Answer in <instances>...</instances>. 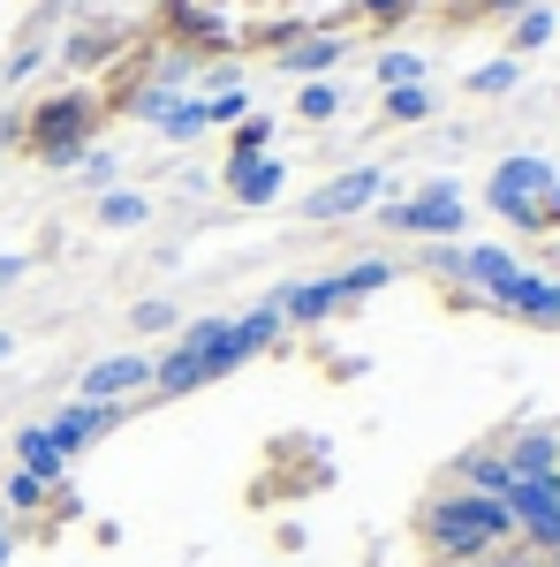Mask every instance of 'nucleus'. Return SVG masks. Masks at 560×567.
I'll return each instance as SVG.
<instances>
[{
    "instance_id": "32",
    "label": "nucleus",
    "mask_w": 560,
    "mask_h": 567,
    "mask_svg": "<svg viewBox=\"0 0 560 567\" xmlns=\"http://www.w3.org/2000/svg\"><path fill=\"white\" fill-rule=\"evenodd\" d=\"M8 349H16V341H8V333H0V355H8Z\"/></svg>"
},
{
    "instance_id": "10",
    "label": "nucleus",
    "mask_w": 560,
    "mask_h": 567,
    "mask_svg": "<svg viewBox=\"0 0 560 567\" xmlns=\"http://www.w3.org/2000/svg\"><path fill=\"white\" fill-rule=\"evenodd\" d=\"M167 16H190V23H220V31H251V23H273V16H296V0H160Z\"/></svg>"
},
{
    "instance_id": "24",
    "label": "nucleus",
    "mask_w": 560,
    "mask_h": 567,
    "mask_svg": "<svg viewBox=\"0 0 560 567\" xmlns=\"http://www.w3.org/2000/svg\"><path fill=\"white\" fill-rule=\"evenodd\" d=\"M144 213H152V205H144L136 189H106V197H99V227H136Z\"/></svg>"
},
{
    "instance_id": "19",
    "label": "nucleus",
    "mask_w": 560,
    "mask_h": 567,
    "mask_svg": "<svg viewBox=\"0 0 560 567\" xmlns=\"http://www.w3.org/2000/svg\"><path fill=\"white\" fill-rule=\"evenodd\" d=\"M265 144H273V114H243L227 136V159H265Z\"/></svg>"
},
{
    "instance_id": "17",
    "label": "nucleus",
    "mask_w": 560,
    "mask_h": 567,
    "mask_svg": "<svg viewBox=\"0 0 560 567\" xmlns=\"http://www.w3.org/2000/svg\"><path fill=\"white\" fill-rule=\"evenodd\" d=\"M500 454H508V470H516V477H546V484H553V470H560V432H516Z\"/></svg>"
},
{
    "instance_id": "4",
    "label": "nucleus",
    "mask_w": 560,
    "mask_h": 567,
    "mask_svg": "<svg viewBox=\"0 0 560 567\" xmlns=\"http://www.w3.org/2000/svg\"><path fill=\"white\" fill-rule=\"evenodd\" d=\"M485 205L508 219V227H522L546 258L560 250V175L546 167V159H530V152L500 159V167H492V182H485Z\"/></svg>"
},
{
    "instance_id": "25",
    "label": "nucleus",
    "mask_w": 560,
    "mask_h": 567,
    "mask_svg": "<svg viewBox=\"0 0 560 567\" xmlns=\"http://www.w3.org/2000/svg\"><path fill=\"white\" fill-rule=\"evenodd\" d=\"M538 0H447V23H485V16H522Z\"/></svg>"
},
{
    "instance_id": "3",
    "label": "nucleus",
    "mask_w": 560,
    "mask_h": 567,
    "mask_svg": "<svg viewBox=\"0 0 560 567\" xmlns=\"http://www.w3.org/2000/svg\"><path fill=\"white\" fill-rule=\"evenodd\" d=\"M99 130L106 122L91 106V84H61V91H39L23 114H8V152L39 159V167H77Z\"/></svg>"
},
{
    "instance_id": "12",
    "label": "nucleus",
    "mask_w": 560,
    "mask_h": 567,
    "mask_svg": "<svg viewBox=\"0 0 560 567\" xmlns=\"http://www.w3.org/2000/svg\"><path fill=\"white\" fill-rule=\"evenodd\" d=\"M152 386V363L144 355H99L84 379H77V401H122V393Z\"/></svg>"
},
{
    "instance_id": "20",
    "label": "nucleus",
    "mask_w": 560,
    "mask_h": 567,
    "mask_svg": "<svg viewBox=\"0 0 560 567\" xmlns=\"http://www.w3.org/2000/svg\"><path fill=\"white\" fill-rule=\"evenodd\" d=\"M546 39H553V8L538 0V8H522V16H516V31H508V45H516V53H538Z\"/></svg>"
},
{
    "instance_id": "11",
    "label": "nucleus",
    "mask_w": 560,
    "mask_h": 567,
    "mask_svg": "<svg viewBox=\"0 0 560 567\" xmlns=\"http://www.w3.org/2000/svg\"><path fill=\"white\" fill-rule=\"evenodd\" d=\"M114 424H122V401H69V409H61V416L45 424V439H53V446H61L69 462H77L91 439H106Z\"/></svg>"
},
{
    "instance_id": "33",
    "label": "nucleus",
    "mask_w": 560,
    "mask_h": 567,
    "mask_svg": "<svg viewBox=\"0 0 560 567\" xmlns=\"http://www.w3.org/2000/svg\"><path fill=\"white\" fill-rule=\"evenodd\" d=\"M553 492H560V470H553Z\"/></svg>"
},
{
    "instance_id": "13",
    "label": "nucleus",
    "mask_w": 560,
    "mask_h": 567,
    "mask_svg": "<svg viewBox=\"0 0 560 567\" xmlns=\"http://www.w3.org/2000/svg\"><path fill=\"white\" fill-rule=\"evenodd\" d=\"M281 189H288V167H281L273 152H265V159H227V197H235V205H273Z\"/></svg>"
},
{
    "instance_id": "7",
    "label": "nucleus",
    "mask_w": 560,
    "mask_h": 567,
    "mask_svg": "<svg viewBox=\"0 0 560 567\" xmlns=\"http://www.w3.org/2000/svg\"><path fill=\"white\" fill-rule=\"evenodd\" d=\"M462 219H470L462 189H455V182H425L417 197L387 205V213H379V227H394V235H431V243H447V235H462Z\"/></svg>"
},
{
    "instance_id": "27",
    "label": "nucleus",
    "mask_w": 560,
    "mask_h": 567,
    "mask_svg": "<svg viewBox=\"0 0 560 567\" xmlns=\"http://www.w3.org/2000/svg\"><path fill=\"white\" fill-rule=\"evenodd\" d=\"M130 326H136V333H174V326H182V310L152 296V303H136V310H130Z\"/></svg>"
},
{
    "instance_id": "31",
    "label": "nucleus",
    "mask_w": 560,
    "mask_h": 567,
    "mask_svg": "<svg viewBox=\"0 0 560 567\" xmlns=\"http://www.w3.org/2000/svg\"><path fill=\"white\" fill-rule=\"evenodd\" d=\"M0 567H8V529H0Z\"/></svg>"
},
{
    "instance_id": "18",
    "label": "nucleus",
    "mask_w": 560,
    "mask_h": 567,
    "mask_svg": "<svg viewBox=\"0 0 560 567\" xmlns=\"http://www.w3.org/2000/svg\"><path fill=\"white\" fill-rule=\"evenodd\" d=\"M16 470H31L39 484H61L69 477V454L45 439V424H31V432H16Z\"/></svg>"
},
{
    "instance_id": "1",
    "label": "nucleus",
    "mask_w": 560,
    "mask_h": 567,
    "mask_svg": "<svg viewBox=\"0 0 560 567\" xmlns=\"http://www.w3.org/2000/svg\"><path fill=\"white\" fill-rule=\"evenodd\" d=\"M273 341H281V310H273V303L243 310V318H197V326L152 363V393L174 401V393L213 386V379H227V371H243L251 355H265Z\"/></svg>"
},
{
    "instance_id": "6",
    "label": "nucleus",
    "mask_w": 560,
    "mask_h": 567,
    "mask_svg": "<svg viewBox=\"0 0 560 567\" xmlns=\"http://www.w3.org/2000/svg\"><path fill=\"white\" fill-rule=\"evenodd\" d=\"M387 280H394L387 258H356V265H342V272H326V280H296V288H281L273 310H281V326H326V318L356 310L364 296H379Z\"/></svg>"
},
{
    "instance_id": "5",
    "label": "nucleus",
    "mask_w": 560,
    "mask_h": 567,
    "mask_svg": "<svg viewBox=\"0 0 560 567\" xmlns=\"http://www.w3.org/2000/svg\"><path fill=\"white\" fill-rule=\"evenodd\" d=\"M334 484V446L318 432H281V439H265V454H258V470H251V484H243V499L251 507H288V499H310V492H326Z\"/></svg>"
},
{
    "instance_id": "30",
    "label": "nucleus",
    "mask_w": 560,
    "mask_h": 567,
    "mask_svg": "<svg viewBox=\"0 0 560 567\" xmlns=\"http://www.w3.org/2000/svg\"><path fill=\"white\" fill-rule=\"evenodd\" d=\"M16 280H23V258H8V250H0V288H16Z\"/></svg>"
},
{
    "instance_id": "9",
    "label": "nucleus",
    "mask_w": 560,
    "mask_h": 567,
    "mask_svg": "<svg viewBox=\"0 0 560 567\" xmlns=\"http://www.w3.org/2000/svg\"><path fill=\"white\" fill-rule=\"evenodd\" d=\"M379 189H387V175L379 167H348V175H334L326 189H310L303 197V219H356L379 205Z\"/></svg>"
},
{
    "instance_id": "14",
    "label": "nucleus",
    "mask_w": 560,
    "mask_h": 567,
    "mask_svg": "<svg viewBox=\"0 0 560 567\" xmlns=\"http://www.w3.org/2000/svg\"><path fill=\"white\" fill-rule=\"evenodd\" d=\"M508 318H522V326H560V280H546V272H522L516 296H508Z\"/></svg>"
},
{
    "instance_id": "2",
    "label": "nucleus",
    "mask_w": 560,
    "mask_h": 567,
    "mask_svg": "<svg viewBox=\"0 0 560 567\" xmlns=\"http://www.w3.org/2000/svg\"><path fill=\"white\" fill-rule=\"evenodd\" d=\"M516 537H522L516 515H508L500 499L470 492V484H455V492L425 499V515H417V545H425L431 567H485L492 553H508Z\"/></svg>"
},
{
    "instance_id": "22",
    "label": "nucleus",
    "mask_w": 560,
    "mask_h": 567,
    "mask_svg": "<svg viewBox=\"0 0 560 567\" xmlns=\"http://www.w3.org/2000/svg\"><path fill=\"white\" fill-rule=\"evenodd\" d=\"M296 114L303 122H334V114H342V91L326 84V76H310V84L296 91Z\"/></svg>"
},
{
    "instance_id": "23",
    "label": "nucleus",
    "mask_w": 560,
    "mask_h": 567,
    "mask_svg": "<svg viewBox=\"0 0 560 567\" xmlns=\"http://www.w3.org/2000/svg\"><path fill=\"white\" fill-rule=\"evenodd\" d=\"M425 114H431V91H425V84L387 91V106H379V122H425Z\"/></svg>"
},
{
    "instance_id": "16",
    "label": "nucleus",
    "mask_w": 560,
    "mask_h": 567,
    "mask_svg": "<svg viewBox=\"0 0 560 567\" xmlns=\"http://www.w3.org/2000/svg\"><path fill=\"white\" fill-rule=\"evenodd\" d=\"M342 53H348V39H334V31H310V23H303V39L288 45V53H281V69L310 84V76H326V69H334Z\"/></svg>"
},
{
    "instance_id": "26",
    "label": "nucleus",
    "mask_w": 560,
    "mask_h": 567,
    "mask_svg": "<svg viewBox=\"0 0 560 567\" xmlns=\"http://www.w3.org/2000/svg\"><path fill=\"white\" fill-rule=\"evenodd\" d=\"M516 53H508V61H485V69H470V91L477 99H500V91H516Z\"/></svg>"
},
{
    "instance_id": "15",
    "label": "nucleus",
    "mask_w": 560,
    "mask_h": 567,
    "mask_svg": "<svg viewBox=\"0 0 560 567\" xmlns=\"http://www.w3.org/2000/svg\"><path fill=\"white\" fill-rule=\"evenodd\" d=\"M77 515H84V499H77V484L61 477V484H45V499H39V515L23 523V537H31V545H53V537L77 523Z\"/></svg>"
},
{
    "instance_id": "21",
    "label": "nucleus",
    "mask_w": 560,
    "mask_h": 567,
    "mask_svg": "<svg viewBox=\"0 0 560 567\" xmlns=\"http://www.w3.org/2000/svg\"><path fill=\"white\" fill-rule=\"evenodd\" d=\"M371 84H387V91L425 84V61H417V53H379V61H371Z\"/></svg>"
},
{
    "instance_id": "29",
    "label": "nucleus",
    "mask_w": 560,
    "mask_h": 567,
    "mask_svg": "<svg viewBox=\"0 0 560 567\" xmlns=\"http://www.w3.org/2000/svg\"><path fill=\"white\" fill-rule=\"evenodd\" d=\"M77 175H84V182H114V152H84Z\"/></svg>"
},
{
    "instance_id": "8",
    "label": "nucleus",
    "mask_w": 560,
    "mask_h": 567,
    "mask_svg": "<svg viewBox=\"0 0 560 567\" xmlns=\"http://www.w3.org/2000/svg\"><path fill=\"white\" fill-rule=\"evenodd\" d=\"M130 31L136 23H122V16H84V23L61 39V76H69V84H77V76H99V69L130 45Z\"/></svg>"
},
{
    "instance_id": "28",
    "label": "nucleus",
    "mask_w": 560,
    "mask_h": 567,
    "mask_svg": "<svg viewBox=\"0 0 560 567\" xmlns=\"http://www.w3.org/2000/svg\"><path fill=\"white\" fill-rule=\"evenodd\" d=\"M39 499H45V484L31 477V470H8V507H16V515H39Z\"/></svg>"
}]
</instances>
